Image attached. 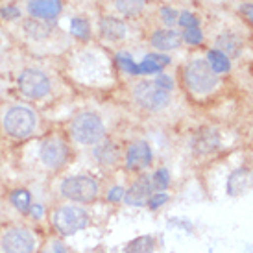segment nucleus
Listing matches in <instances>:
<instances>
[{"mask_svg": "<svg viewBox=\"0 0 253 253\" xmlns=\"http://www.w3.org/2000/svg\"><path fill=\"white\" fill-rule=\"evenodd\" d=\"M37 124H39V117L30 106L13 104L2 115V129L7 137H11L15 141L28 139L30 135L36 133Z\"/></svg>", "mask_w": 253, "mask_h": 253, "instance_id": "f257e3e1", "label": "nucleus"}, {"mask_svg": "<svg viewBox=\"0 0 253 253\" xmlns=\"http://www.w3.org/2000/svg\"><path fill=\"white\" fill-rule=\"evenodd\" d=\"M183 82H185V87L189 89V92L196 94V96H204L216 89L220 78L211 69V65L207 63V59L194 57L183 67Z\"/></svg>", "mask_w": 253, "mask_h": 253, "instance_id": "f03ea898", "label": "nucleus"}, {"mask_svg": "<svg viewBox=\"0 0 253 253\" xmlns=\"http://www.w3.org/2000/svg\"><path fill=\"white\" fill-rule=\"evenodd\" d=\"M17 89L24 98L42 100L52 92L54 82L44 69L36 67V65H28V67H22L17 74Z\"/></svg>", "mask_w": 253, "mask_h": 253, "instance_id": "7ed1b4c3", "label": "nucleus"}, {"mask_svg": "<svg viewBox=\"0 0 253 253\" xmlns=\"http://www.w3.org/2000/svg\"><path fill=\"white\" fill-rule=\"evenodd\" d=\"M69 133L78 144H84V146H92V144H98L104 139L106 133V126L100 119V115L92 111H80L76 113L71 120V126H69Z\"/></svg>", "mask_w": 253, "mask_h": 253, "instance_id": "20e7f679", "label": "nucleus"}, {"mask_svg": "<svg viewBox=\"0 0 253 253\" xmlns=\"http://www.w3.org/2000/svg\"><path fill=\"white\" fill-rule=\"evenodd\" d=\"M19 34L26 42H32L37 46L54 44L61 36V32L54 22L34 19V17H22L19 21Z\"/></svg>", "mask_w": 253, "mask_h": 253, "instance_id": "39448f33", "label": "nucleus"}, {"mask_svg": "<svg viewBox=\"0 0 253 253\" xmlns=\"http://www.w3.org/2000/svg\"><path fill=\"white\" fill-rule=\"evenodd\" d=\"M133 100L137 106L146 111H161L170 104V92L165 91L155 80H141L131 89Z\"/></svg>", "mask_w": 253, "mask_h": 253, "instance_id": "423d86ee", "label": "nucleus"}, {"mask_svg": "<svg viewBox=\"0 0 253 253\" xmlns=\"http://www.w3.org/2000/svg\"><path fill=\"white\" fill-rule=\"evenodd\" d=\"M61 196L76 204H91L98 196V183L91 176H72L61 183Z\"/></svg>", "mask_w": 253, "mask_h": 253, "instance_id": "0eeeda50", "label": "nucleus"}, {"mask_svg": "<svg viewBox=\"0 0 253 253\" xmlns=\"http://www.w3.org/2000/svg\"><path fill=\"white\" fill-rule=\"evenodd\" d=\"M52 222H54V227L63 237H69V235H74V233L82 231L89 225V214L82 207L61 205L59 209L54 211Z\"/></svg>", "mask_w": 253, "mask_h": 253, "instance_id": "6e6552de", "label": "nucleus"}, {"mask_svg": "<svg viewBox=\"0 0 253 253\" xmlns=\"http://www.w3.org/2000/svg\"><path fill=\"white\" fill-rule=\"evenodd\" d=\"M39 157L46 169H61L69 159V146L59 137H48L44 139L39 148Z\"/></svg>", "mask_w": 253, "mask_h": 253, "instance_id": "1a4fd4ad", "label": "nucleus"}, {"mask_svg": "<svg viewBox=\"0 0 253 253\" xmlns=\"http://www.w3.org/2000/svg\"><path fill=\"white\" fill-rule=\"evenodd\" d=\"M0 248L4 253H34L36 239L24 227H11L2 235Z\"/></svg>", "mask_w": 253, "mask_h": 253, "instance_id": "9d476101", "label": "nucleus"}, {"mask_svg": "<svg viewBox=\"0 0 253 253\" xmlns=\"http://www.w3.org/2000/svg\"><path fill=\"white\" fill-rule=\"evenodd\" d=\"M98 36L106 42H122L127 37V24L122 17L117 15H100L98 17Z\"/></svg>", "mask_w": 253, "mask_h": 253, "instance_id": "9b49d317", "label": "nucleus"}, {"mask_svg": "<svg viewBox=\"0 0 253 253\" xmlns=\"http://www.w3.org/2000/svg\"><path fill=\"white\" fill-rule=\"evenodd\" d=\"M26 17L54 22L63 13V0H24Z\"/></svg>", "mask_w": 253, "mask_h": 253, "instance_id": "f8f14e48", "label": "nucleus"}, {"mask_svg": "<svg viewBox=\"0 0 253 253\" xmlns=\"http://www.w3.org/2000/svg\"><path fill=\"white\" fill-rule=\"evenodd\" d=\"M154 154L146 141L131 142L126 150V169L127 170H144L152 165Z\"/></svg>", "mask_w": 253, "mask_h": 253, "instance_id": "ddd939ff", "label": "nucleus"}, {"mask_svg": "<svg viewBox=\"0 0 253 253\" xmlns=\"http://www.w3.org/2000/svg\"><path fill=\"white\" fill-rule=\"evenodd\" d=\"M148 41L157 52H172V50H177L181 46L183 37L174 28H155L150 34Z\"/></svg>", "mask_w": 253, "mask_h": 253, "instance_id": "4468645a", "label": "nucleus"}, {"mask_svg": "<svg viewBox=\"0 0 253 253\" xmlns=\"http://www.w3.org/2000/svg\"><path fill=\"white\" fill-rule=\"evenodd\" d=\"M152 189H154V185H152V177H146L142 176L139 177L137 181L129 187V189L124 192V200H126L127 205H135V207H142V205H146L148 198L152 196Z\"/></svg>", "mask_w": 253, "mask_h": 253, "instance_id": "2eb2a0df", "label": "nucleus"}, {"mask_svg": "<svg viewBox=\"0 0 253 253\" xmlns=\"http://www.w3.org/2000/svg\"><path fill=\"white\" fill-rule=\"evenodd\" d=\"M253 187V170L237 169L227 177V194L229 196H242Z\"/></svg>", "mask_w": 253, "mask_h": 253, "instance_id": "dca6fc26", "label": "nucleus"}, {"mask_svg": "<svg viewBox=\"0 0 253 253\" xmlns=\"http://www.w3.org/2000/svg\"><path fill=\"white\" fill-rule=\"evenodd\" d=\"M148 0H111L113 11L124 19H137L144 13Z\"/></svg>", "mask_w": 253, "mask_h": 253, "instance_id": "f3484780", "label": "nucleus"}, {"mask_svg": "<svg viewBox=\"0 0 253 253\" xmlns=\"http://www.w3.org/2000/svg\"><path fill=\"white\" fill-rule=\"evenodd\" d=\"M170 59L165 52H159V54H148L144 56L141 63H139V74L142 76H152V74H159V72L170 65Z\"/></svg>", "mask_w": 253, "mask_h": 253, "instance_id": "a211bd4d", "label": "nucleus"}, {"mask_svg": "<svg viewBox=\"0 0 253 253\" xmlns=\"http://www.w3.org/2000/svg\"><path fill=\"white\" fill-rule=\"evenodd\" d=\"M218 144H220L218 133L216 131H212V129H202L200 133H196L194 141H192V148H194V152L200 154V155L214 152V150L218 148Z\"/></svg>", "mask_w": 253, "mask_h": 253, "instance_id": "6ab92c4d", "label": "nucleus"}, {"mask_svg": "<svg viewBox=\"0 0 253 253\" xmlns=\"http://www.w3.org/2000/svg\"><path fill=\"white\" fill-rule=\"evenodd\" d=\"M218 50H222L225 56L229 57H235L240 54V50H242V39H240L237 34H233V32H225V34H220L216 37V41H214Z\"/></svg>", "mask_w": 253, "mask_h": 253, "instance_id": "aec40b11", "label": "nucleus"}, {"mask_svg": "<svg viewBox=\"0 0 253 253\" xmlns=\"http://www.w3.org/2000/svg\"><path fill=\"white\" fill-rule=\"evenodd\" d=\"M205 59H207V63L211 65V69L216 72L218 76H220V74H227V72L231 71V57L225 56L222 50L211 48L207 52Z\"/></svg>", "mask_w": 253, "mask_h": 253, "instance_id": "412c9836", "label": "nucleus"}, {"mask_svg": "<svg viewBox=\"0 0 253 253\" xmlns=\"http://www.w3.org/2000/svg\"><path fill=\"white\" fill-rule=\"evenodd\" d=\"M94 157L100 165H115L119 161V148L113 146L111 142H104V144H96L94 148Z\"/></svg>", "mask_w": 253, "mask_h": 253, "instance_id": "4be33fe9", "label": "nucleus"}, {"mask_svg": "<svg viewBox=\"0 0 253 253\" xmlns=\"http://www.w3.org/2000/svg\"><path fill=\"white\" fill-rule=\"evenodd\" d=\"M71 34L78 39H89L91 37V24L85 17H74L71 21Z\"/></svg>", "mask_w": 253, "mask_h": 253, "instance_id": "5701e85b", "label": "nucleus"}, {"mask_svg": "<svg viewBox=\"0 0 253 253\" xmlns=\"http://www.w3.org/2000/svg\"><path fill=\"white\" fill-rule=\"evenodd\" d=\"M11 204L21 212H30V209H32V196H30L28 190L17 189L11 192Z\"/></svg>", "mask_w": 253, "mask_h": 253, "instance_id": "b1692460", "label": "nucleus"}, {"mask_svg": "<svg viewBox=\"0 0 253 253\" xmlns=\"http://www.w3.org/2000/svg\"><path fill=\"white\" fill-rule=\"evenodd\" d=\"M154 246L155 242L152 237H139L127 246V253H152Z\"/></svg>", "mask_w": 253, "mask_h": 253, "instance_id": "393cba45", "label": "nucleus"}, {"mask_svg": "<svg viewBox=\"0 0 253 253\" xmlns=\"http://www.w3.org/2000/svg\"><path fill=\"white\" fill-rule=\"evenodd\" d=\"M115 59H117V65H119L126 74H129V76H141V74H139V65L131 59V56H127V54H117Z\"/></svg>", "mask_w": 253, "mask_h": 253, "instance_id": "a878e982", "label": "nucleus"}, {"mask_svg": "<svg viewBox=\"0 0 253 253\" xmlns=\"http://www.w3.org/2000/svg\"><path fill=\"white\" fill-rule=\"evenodd\" d=\"M159 21L167 26V28H174L177 24V17H179V11L177 9H174V7H170V6H163L159 7Z\"/></svg>", "mask_w": 253, "mask_h": 253, "instance_id": "bb28decb", "label": "nucleus"}, {"mask_svg": "<svg viewBox=\"0 0 253 253\" xmlns=\"http://www.w3.org/2000/svg\"><path fill=\"white\" fill-rule=\"evenodd\" d=\"M183 41L192 44V46H198L204 42V32L200 30V26H190V28H185V32L181 34Z\"/></svg>", "mask_w": 253, "mask_h": 253, "instance_id": "cd10ccee", "label": "nucleus"}, {"mask_svg": "<svg viewBox=\"0 0 253 253\" xmlns=\"http://www.w3.org/2000/svg\"><path fill=\"white\" fill-rule=\"evenodd\" d=\"M152 185H154V189L157 190H167L170 185V174L167 169H159L155 172L154 176H152Z\"/></svg>", "mask_w": 253, "mask_h": 253, "instance_id": "c85d7f7f", "label": "nucleus"}, {"mask_svg": "<svg viewBox=\"0 0 253 253\" xmlns=\"http://www.w3.org/2000/svg\"><path fill=\"white\" fill-rule=\"evenodd\" d=\"M0 15L6 19V21H21L22 19V9L15 7V4L0 7Z\"/></svg>", "mask_w": 253, "mask_h": 253, "instance_id": "c756f323", "label": "nucleus"}, {"mask_svg": "<svg viewBox=\"0 0 253 253\" xmlns=\"http://www.w3.org/2000/svg\"><path fill=\"white\" fill-rule=\"evenodd\" d=\"M177 26L179 28H190V26H200L198 24V17L194 13H190V11H181L179 17H177Z\"/></svg>", "mask_w": 253, "mask_h": 253, "instance_id": "7c9ffc66", "label": "nucleus"}, {"mask_svg": "<svg viewBox=\"0 0 253 253\" xmlns=\"http://www.w3.org/2000/svg\"><path fill=\"white\" fill-rule=\"evenodd\" d=\"M167 200H169V194L165 190H159V192H152V196L148 198L146 204L150 209H159Z\"/></svg>", "mask_w": 253, "mask_h": 253, "instance_id": "2f4dec72", "label": "nucleus"}, {"mask_svg": "<svg viewBox=\"0 0 253 253\" xmlns=\"http://www.w3.org/2000/svg\"><path fill=\"white\" fill-rule=\"evenodd\" d=\"M155 82H157V85H161L165 91L172 92V89H174V80L169 74H159V76L155 78Z\"/></svg>", "mask_w": 253, "mask_h": 253, "instance_id": "473e14b6", "label": "nucleus"}, {"mask_svg": "<svg viewBox=\"0 0 253 253\" xmlns=\"http://www.w3.org/2000/svg\"><path fill=\"white\" fill-rule=\"evenodd\" d=\"M124 192H126V190L122 189V187H113V189L107 192V200L113 202V204H119L120 200L124 198Z\"/></svg>", "mask_w": 253, "mask_h": 253, "instance_id": "72a5a7b5", "label": "nucleus"}, {"mask_svg": "<svg viewBox=\"0 0 253 253\" xmlns=\"http://www.w3.org/2000/svg\"><path fill=\"white\" fill-rule=\"evenodd\" d=\"M240 13H242V17H244V19H246V21L253 26V4L252 2L242 4V6H240Z\"/></svg>", "mask_w": 253, "mask_h": 253, "instance_id": "f704fd0d", "label": "nucleus"}, {"mask_svg": "<svg viewBox=\"0 0 253 253\" xmlns=\"http://www.w3.org/2000/svg\"><path fill=\"white\" fill-rule=\"evenodd\" d=\"M6 59H9V46L6 42V37L0 34V63L6 61Z\"/></svg>", "mask_w": 253, "mask_h": 253, "instance_id": "c9c22d12", "label": "nucleus"}]
</instances>
